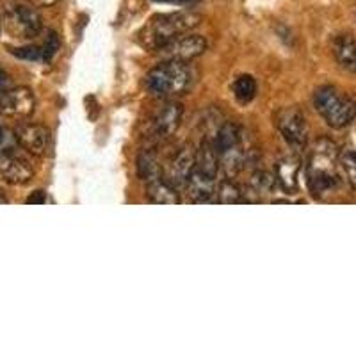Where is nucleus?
<instances>
[{"mask_svg":"<svg viewBox=\"0 0 356 356\" xmlns=\"http://www.w3.org/2000/svg\"><path fill=\"white\" fill-rule=\"evenodd\" d=\"M11 81H9V77L6 75L4 72H0V98L4 97L6 93H8L9 89H11Z\"/></svg>","mask_w":356,"mask_h":356,"instance_id":"obj_25","label":"nucleus"},{"mask_svg":"<svg viewBox=\"0 0 356 356\" xmlns=\"http://www.w3.org/2000/svg\"><path fill=\"white\" fill-rule=\"evenodd\" d=\"M41 50H43V61H50L56 56L57 50H59V38H57L56 33H49Z\"/></svg>","mask_w":356,"mask_h":356,"instance_id":"obj_24","label":"nucleus"},{"mask_svg":"<svg viewBox=\"0 0 356 356\" xmlns=\"http://www.w3.org/2000/svg\"><path fill=\"white\" fill-rule=\"evenodd\" d=\"M218 177H212L209 173H203V171L196 170L193 171V175L189 177L186 184V193L187 198L193 203H207L212 202V198L218 193Z\"/></svg>","mask_w":356,"mask_h":356,"instance_id":"obj_13","label":"nucleus"},{"mask_svg":"<svg viewBox=\"0 0 356 356\" xmlns=\"http://www.w3.org/2000/svg\"><path fill=\"white\" fill-rule=\"evenodd\" d=\"M44 202V196L41 191H36V195L31 196V198L27 200V203H43Z\"/></svg>","mask_w":356,"mask_h":356,"instance_id":"obj_27","label":"nucleus"},{"mask_svg":"<svg viewBox=\"0 0 356 356\" xmlns=\"http://www.w3.org/2000/svg\"><path fill=\"white\" fill-rule=\"evenodd\" d=\"M146 195H148L152 203H157V205H177V203H180V196H178L177 193V187L170 186V184L164 182L162 178L154 180V182H148Z\"/></svg>","mask_w":356,"mask_h":356,"instance_id":"obj_16","label":"nucleus"},{"mask_svg":"<svg viewBox=\"0 0 356 356\" xmlns=\"http://www.w3.org/2000/svg\"><path fill=\"white\" fill-rule=\"evenodd\" d=\"M193 73L186 63L162 61L146 75L145 86L152 97L173 98L180 97L191 88Z\"/></svg>","mask_w":356,"mask_h":356,"instance_id":"obj_3","label":"nucleus"},{"mask_svg":"<svg viewBox=\"0 0 356 356\" xmlns=\"http://www.w3.org/2000/svg\"><path fill=\"white\" fill-rule=\"evenodd\" d=\"M196 170L218 177L221 164H219V154L212 139H205L196 152Z\"/></svg>","mask_w":356,"mask_h":356,"instance_id":"obj_15","label":"nucleus"},{"mask_svg":"<svg viewBox=\"0 0 356 356\" xmlns=\"http://www.w3.org/2000/svg\"><path fill=\"white\" fill-rule=\"evenodd\" d=\"M13 56L27 59V61H43V50L41 47H22V49H13Z\"/></svg>","mask_w":356,"mask_h":356,"instance_id":"obj_23","label":"nucleus"},{"mask_svg":"<svg viewBox=\"0 0 356 356\" xmlns=\"http://www.w3.org/2000/svg\"><path fill=\"white\" fill-rule=\"evenodd\" d=\"M36 100L31 89L11 88L0 98V114L9 118H27L34 113Z\"/></svg>","mask_w":356,"mask_h":356,"instance_id":"obj_11","label":"nucleus"},{"mask_svg":"<svg viewBox=\"0 0 356 356\" xmlns=\"http://www.w3.org/2000/svg\"><path fill=\"white\" fill-rule=\"evenodd\" d=\"M276 127L294 152H303L308 143V125L298 107H285L276 114Z\"/></svg>","mask_w":356,"mask_h":356,"instance_id":"obj_6","label":"nucleus"},{"mask_svg":"<svg viewBox=\"0 0 356 356\" xmlns=\"http://www.w3.org/2000/svg\"><path fill=\"white\" fill-rule=\"evenodd\" d=\"M298 173H300V162L292 161V159H285V161L278 162L276 166V182L280 187L289 193H294L298 189Z\"/></svg>","mask_w":356,"mask_h":356,"instance_id":"obj_18","label":"nucleus"},{"mask_svg":"<svg viewBox=\"0 0 356 356\" xmlns=\"http://www.w3.org/2000/svg\"><path fill=\"white\" fill-rule=\"evenodd\" d=\"M314 106L333 129H344L356 118V102L333 86H323L314 95Z\"/></svg>","mask_w":356,"mask_h":356,"instance_id":"obj_4","label":"nucleus"},{"mask_svg":"<svg viewBox=\"0 0 356 356\" xmlns=\"http://www.w3.org/2000/svg\"><path fill=\"white\" fill-rule=\"evenodd\" d=\"M154 2H162V4H175V6H193V4H198L200 0H154Z\"/></svg>","mask_w":356,"mask_h":356,"instance_id":"obj_26","label":"nucleus"},{"mask_svg":"<svg viewBox=\"0 0 356 356\" xmlns=\"http://www.w3.org/2000/svg\"><path fill=\"white\" fill-rule=\"evenodd\" d=\"M202 17L196 13H170V15H157L152 18L141 33V44L145 49L157 52L161 47L170 43L175 38L189 33L198 27Z\"/></svg>","mask_w":356,"mask_h":356,"instance_id":"obj_2","label":"nucleus"},{"mask_svg":"<svg viewBox=\"0 0 356 356\" xmlns=\"http://www.w3.org/2000/svg\"><path fill=\"white\" fill-rule=\"evenodd\" d=\"M184 109L177 102H168L152 118V136L155 139L171 138L182 123Z\"/></svg>","mask_w":356,"mask_h":356,"instance_id":"obj_12","label":"nucleus"},{"mask_svg":"<svg viewBox=\"0 0 356 356\" xmlns=\"http://www.w3.org/2000/svg\"><path fill=\"white\" fill-rule=\"evenodd\" d=\"M212 141H214L218 154H222V152L243 145V134H241V129L235 123H222Z\"/></svg>","mask_w":356,"mask_h":356,"instance_id":"obj_17","label":"nucleus"},{"mask_svg":"<svg viewBox=\"0 0 356 356\" xmlns=\"http://www.w3.org/2000/svg\"><path fill=\"white\" fill-rule=\"evenodd\" d=\"M216 200L219 203H244L246 198H243V191L237 184L228 180H222L218 184V193H216Z\"/></svg>","mask_w":356,"mask_h":356,"instance_id":"obj_21","label":"nucleus"},{"mask_svg":"<svg viewBox=\"0 0 356 356\" xmlns=\"http://www.w3.org/2000/svg\"><path fill=\"white\" fill-rule=\"evenodd\" d=\"M4 25L13 36L22 38V40H33L40 36L43 22H41L40 13L31 6L15 4L6 11Z\"/></svg>","mask_w":356,"mask_h":356,"instance_id":"obj_7","label":"nucleus"},{"mask_svg":"<svg viewBox=\"0 0 356 356\" xmlns=\"http://www.w3.org/2000/svg\"><path fill=\"white\" fill-rule=\"evenodd\" d=\"M33 175V164L22 154V146L18 145L15 132L0 125V177L6 182L25 184Z\"/></svg>","mask_w":356,"mask_h":356,"instance_id":"obj_5","label":"nucleus"},{"mask_svg":"<svg viewBox=\"0 0 356 356\" xmlns=\"http://www.w3.org/2000/svg\"><path fill=\"white\" fill-rule=\"evenodd\" d=\"M13 132H15V138L22 146V150L27 152L29 155L41 157L49 150L50 132L44 127L36 125V123H24V125H18Z\"/></svg>","mask_w":356,"mask_h":356,"instance_id":"obj_10","label":"nucleus"},{"mask_svg":"<svg viewBox=\"0 0 356 356\" xmlns=\"http://www.w3.org/2000/svg\"><path fill=\"white\" fill-rule=\"evenodd\" d=\"M339 166L353 189H356V152L346 150L339 155Z\"/></svg>","mask_w":356,"mask_h":356,"instance_id":"obj_22","label":"nucleus"},{"mask_svg":"<svg viewBox=\"0 0 356 356\" xmlns=\"http://www.w3.org/2000/svg\"><path fill=\"white\" fill-rule=\"evenodd\" d=\"M0 29H2V20H0Z\"/></svg>","mask_w":356,"mask_h":356,"instance_id":"obj_30","label":"nucleus"},{"mask_svg":"<svg viewBox=\"0 0 356 356\" xmlns=\"http://www.w3.org/2000/svg\"><path fill=\"white\" fill-rule=\"evenodd\" d=\"M196 168V150L191 145L182 146L166 166L162 168V180L173 187H186Z\"/></svg>","mask_w":356,"mask_h":356,"instance_id":"obj_9","label":"nucleus"},{"mask_svg":"<svg viewBox=\"0 0 356 356\" xmlns=\"http://www.w3.org/2000/svg\"><path fill=\"white\" fill-rule=\"evenodd\" d=\"M207 50V41L198 34H182L157 50L162 61L189 63Z\"/></svg>","mask_w":356,"mask_h":356,"instance_id":"obj_8","label":"nucleus"},{"mask_svg":"<svg viewBox=\"0 0 356 356\" xmlns=\"http://www.w3.org/2000/svg\"><path fill=\"white\" fill-rule=\"evenodd\" d=\"M333 54L340 68L346 72L356 73V38L355 36H339L333 41Z\"/></svg>","mask_w":356,"mask_h":356,"instance_id":"obj_14","label":"nucleus"},{"mask_svg":"<svg viewBox=\"0 0 356 356\" xmlns=\"http://www.w3.org/2000/svg\"><path fill=\"white\" fill-rule=\"evenodd\" d=\"M138 171L139 177L146 182H154L162 178V166L159 164V159L154 152H143L138 159Z\"/></svg>","mask_w":356,"mask_h":356,"instance_id":"obj_19","label":"nucleus"},{"mask_svg":"<svg viewBox=\"0 0 356 356\" xmlns=\"http://www.w3.org/2000/svg\"><path fill=\"white\" fill-rule=\"evenodd\" d=\"M29 2H33V4L36 6H52L56 4L57 0H29Z\"/></svg>","mask_w":356,"mask_h":356,"instance_id":"obj_28","label":"nucleus"},{"mask_svg":"<svg viewBox=\"0 0 356 356\" xmlns=\"http://www.w3.org/2000/svg\"><path fill=\"white\" fill-rule=\"evenodd\" d=\"M232 91H234L235 98L241 102V104H248L255 98L257 95V82L251 75H241V77L235 79L234 86H232Z\"/></svg>","mask_w":356,"mask_h":356,"instance_id":"obj_20","label":"nucleus"},{"mask_svg":"<svg viewBox=\"0 0 356 356\" xmlns=\"http://www.w3.org/2000/svg\"><path fill=\"white\" fill-rule=\"evenodd\" d=\"M339 150L328 139H321L308 155L307 184L312 196L324 198L339 186Z\"/></svg>","mask_w":356,"mask_h":356,"instance_id":"obj_1","label":"nucleus"},{"mask_svg":"<svg viewBox=\"0 0 356 356\" xmlns=\"http://www.w3.org/2000/svg\"><path fill=\"white\" fill-rule=\"evenodd\" d=\"M0 203H8V198H6V196L2 195V191H0Z\"/></svg>","mask_w":356,"mask_h":356,"instance_id":"obj_29","label":"nucleus"}]
</instances>
